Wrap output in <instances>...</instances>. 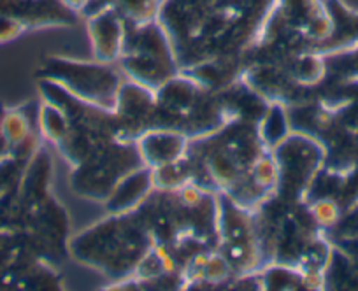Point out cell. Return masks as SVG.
Wrapping results in <instances>:
<instances>
[{"label":"cell","instance_id":"6da1fadb","mask_svg":"<svg viewBox=\"0 0 358 291\" xmlns=\"http://www.w3.org/2000/svg\"><path fill=\"white\" fill-rule=\"evenodd\" d=\"M155 241L139 209L111 214L69 241V253L79 263L101 270L115 281L136 274Z\"/></svg>","mask_w":358,"mask_h":291},{"label":"cell","instance_id":"7a4b0ae2","mask_svg":"<svg viewBox=\"0 0 358 291\" xmlns=\"http://www.w3.org/2000/svg\"><path fill=\"white\" fill-rule=\"evenodd\" d=\"M118 60L130 81L153 91L160 90L179 72L174 47L158 20L141 25L127 23L125 40Z\"/></svg>","mask_w":358,"mask_h":291},{"label":"cell","instance_id":"3957f363","mask_svg":"<svg viewBox=\"0 0 358 291\" xmlns=\"http://www.w3.org/2000/svg\"><path fill=\"white\" fill-rule=\"evenodd\" d=\"M39 80H50L81 100L106 111H115L123 77L118 68L104 61L48 57L37 70Z\"/></svg>","mask_w":358,"mask_h":291},{"label":"cell","instance_id":"277c9868","mask_svg":"<svg viewBox=\"0 0 358 291\" xmlns=\"http://www.w3.org/2000/svg\"><path fill=\"white\" fill-rule=\"evenodd\" d=\"M143 165L137 142L115 139L74 167L71 174V188L79 197L106 202L127 174Z\"/></svg>","mask_w":358,"mask_h":291},{"label":"cell","instance_id":"5b68a950","mask_svg":"<svg viewBox=\"0 0 358 291\" xmlns=\"http://www.w3.org/2000/svg\"><path fill=\"white\" fill-rule=\"evenodd\" d=\"M278 167L276 197L287 202H304L325 163V146L320 140L294 132L273 149Z\"/></svg>","mask_w":358,"mask_h":291},{"label":"cell","instance_id":"8992f818","mask_svg":"<svg viewBox=\"0 0 358 291\" xmlns=\"http://www.w3.org/2000/svg\"><path fill=\"white\" fill-rule=\"evenodd\" d=\"M157 94L136 81L123 83L120 88L116 107L113 111L116 125V139L137 142L143 133L153 128Z\"/></svg>","mask_w":358,"mask_h":291},{"label":"cell","instance_id":"52a82bcc","mask_svg":"<svg viewBox=\"0 0 358 291\" xmlns=\"http://www.w3.org/2000/svg\"><path fill=\"white\" fill-rule=\"evenodd\" d=\"M273 8L311 43V50L329 37L330 16L322 0H274Z\"/></svg>","mask_w":358,"mask_h":291},{"label":"cell","instance_id":"ba28073f","mask_svg":"<svg viewBox=\"0 0 358 291\" xmlns=\"http://www.w3.org/2000/svg\"><path fill=\"white\" fill-rule=\"evenodd\" d=\"M13 18L25 30L74 27L78 15L64 0H6Z\"/></svg>","mask_w":358,"mask_h":291},{"label":"cell","instance_id":"9c48e42d","mask_svg":"<svg viewBox=\"0 0 358 291\" xmlns=\"http://www.w3.org/2000/svg\"><path fill=\"white\" fill-rule=\"evenodd\" d=\"M88 36L95 60L113 64L120 58L125 40L127 23L116 8H108L94 16H88Z\"/></svg>","mask_w":358,"mask_h":291},{"label":"cell","instance_id":"30bf717a","mask_svg":"<svg viewBox=\"0 0 358 291\" xmlns=\"http://www.w3.org/2000/svg\"><path fill=\"white\" fill-rule=\"evenodd\" d=\"M330 16V33L325 40L313 46V53L332 57L358 47V11L348 8L343 0H325Z\"/></svg>","mask_w":358,"mask_h":291},{"label":"cell","instance_id":"8fae6325","mask_svg":"<svg viewBox=\"0 0 358 291\" xmlns=\"http://www.w3.org/2000/svg\"><path fill=\"white\" fill-rule=\"evenodd\" d=\"M188 139L185 133L169 128H151L137 139V148L143 156L144 165L158 169L176 162L187 155Z\"/></svg>","mask_w":358,"mask_h":291},{"label":"cell","instance_id":"7c38bea8","mask_svg":"<svg viewBox=\"0 0 358 291\" xmlns=\"http://www.w3.org/2000/svg\"><path fill=\"white\" fill-rule=\"evenodd\" d=\"M155 190L157 188H155L153 169L148 165H143L139 169L132 170L130 174H127L120 181L118 186L113 190L108 200L104 202L106 209H108L109 214L132 212L136 209H139Z\"/></svg>","mask_w":358,"mask_h":291},{"label":"cell","instance_id":"4fadbf2b","mask_svg":"<svg viewBox=\"0 0 358 291\" xmlns=\"http://www.w3.org/2000/svg\"><path fill=\"white\" fill-rule=\"evenodd\" d=\"M257 128L262 142H264V146L268 151H273L276 146H280L292 133L290 118H288L283 104H280V102L268 104L267 111H265V114L258 121Z\"/></svg>","mask_w":358,"mask_h":291},{"label":"cell","instance_id":"5bb4252c","mask_svg":"<svg viewBox=\"0 0 358 291\" xmlns=\"http://www.w3.org/2000/svg\"><path fill=\"white\" fill-rule=\"evenodd\" d=\"M153 177L157 190H179L185 184L194 183L190 160L185 155L183 158L176 160V162L153 169Z\"/></svg>","mask_w":358,"mask_h":291},{"label":"cell","instance_id":"9a60e30c","mask_svg":"<svg viewBox=\"0 0 358 291\" xmlns=\"http://www.w3.org/2000/svg\"><path fill=\"white\" fill-rule=\"evenodd\" d=\"M115 8L127 23L141 25L158 20L162 0H116Z\"/></svg>","mask_w":358,"mask_h":291},{"label":"cell","instance_id":"2e32d148","mask_svg":"<svg viewBox=\"0 0 358 291\" xmlns=\"http://www.w3.org/2000/svg\"><path fill=\"white\" fill-rule=\"evenodd\" d=\"M69 121L64 112L57 109L55 105L43 102L39 111V133L46 140L53 142L57 146L64 135L67 133Z\"/></svg>","mask_w":358,"mask_h":291},{"label":"cell","instance_id":"e0dca14e","mask_svg":"<svg viewBox=\"0 0 358 291\" xmlns=\"http://www.w3.org/2000/svg\"><path fill=\"white\" fill-rule=\"evenodd\" d=\"M25 167L27 162L13 155L0 158V198L8 197L9 193L18 190Z\"/></svg>","mask_w":358,"mask_h":291},{"label":"cell","instance_id":"ac0fdd59","mask_svg":"<svg viewBox=\"0 0 358 291\" xmlns=\"http://www.w3.org/2000/svg\"><path fill=\"white\" fill-rule=\"evenodd\" d=\"M23 32H25V29L9 13L8 2L0 0V44L18 39Z\"/></svg>","mask_w":358,"mask_h":291},{"label":"cell","instance_id":"d6986e66","mask_svg":"<svg viewBox=\"0 0 358 291\" xmlns=\"http://www.w3.org/2000/svg\"><path fill=\"white\" fill-rule=\"evenodd\" d=\"M64 2L69 6V8L74 9L76 13H79V15H83V11L86 9V6L90 4V0H64Z\"/></svg>","mask_w":358,"mask_h":291},{"label":"cell","instance_id":"ffe728a7","mask_svg":"<svg viewBox=\"0 0 358 291\" xmlns=\"http://www.w3.org/2000/svg\"><path fill=\"white\" fill-rule=\"evenodd\" d=\"M9 155V144L8 140L4 139L2 135V130H0V158H4V156Z\"/></svg>","mask_w":358,"mask_h":291},{"label":"cell","instance_id":"44dd1931","mask_svg":"<svg viewBox=\"0 0 358 291\" xmlns=\"http://www.w3.org/2000/svg\"><path fill=\"white\" fill-rule=\"evenodd\" d=\"M4 112H6V109L0 105V123H2V118H4Z\"/></svg>","mask_w":358,"mask_h":291}]
</instances>
